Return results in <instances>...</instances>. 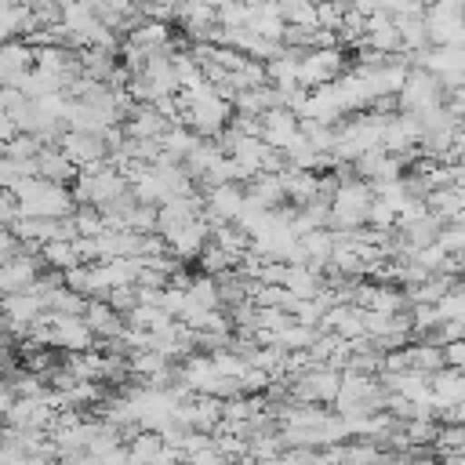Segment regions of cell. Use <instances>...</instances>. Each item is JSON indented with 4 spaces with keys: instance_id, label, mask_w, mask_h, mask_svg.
Returning a JSON list of instances; mask_svg holds the SVG:
<instances>
[{
    "instance_id": "7402d4cb",
    "label": "cell",
    "mask_w": 465,
    "mask_h": 465,
    "mask_svg": "<svg viewBox=\"0 0 465 465\" xmlns=\"http://www.w3.org/2000/svg\"><path fill=\"white\" fill-rule=\"evenodd\" d=\"M443 367H450V371H465V338L443 345Z\"/></svg>"
},
{
    "instance_id": "5bb4252c",
    "label": "cell",
    "mask_w": 465,
    "mask_h": 465,
    "mask_svg": "<svg viewBox=\"0 0 465 465\" xmlns=\"http://www.w3.org/2000/svg\"><path fill=\"white\" fill-rule=\"evenodd\" d=\"M425 211H429L432 218H440L443 225L454 222V218L465 211V189H461V185H447V189L429 193V196H425Z\"/></svg>"
},
{
    "instance_id": "ba28073f",
    "label": "cell",
    "mask_w": 465,
    "mask_h": 465,
    "mask_svg": "<svg viewBox=\"0 0 465 465\" xmlns=\"http://www.w3.org/2000/svg\"><path fill=\"white\" fill-rule=\"evenodd\" d=\"M84 323H87V331L94 334L98 345H105V341H120V334H124V316L113 312L105 298H91V302H87V309H84Z\"/></svg>"
},
{
    "instance_id": "5b68a950",
    "label": "cell",
    "mask_w": 465,
    "mask_h": 465,
    "mask_svg": "<svg viewBox=\"0 0 465 465\" xmlns=\"http://www.w3.org/2000/svg\"><path fill=\"white\" fill-rule=\"evenodd\" d=\"M272 153H291L302 142V120L287 109H269L262 116V134H258Z\"/></svg>"
},
{
    "instance_id": "6da1fadb",
    "label": "cell",
    "mask_w": 465,
    "mask_h": 465,
    "mask_svg": "<svg viewBox=\"0 0 465 465\" xmlns=\"http://www.w3.org/2000/svg\"><path fill=\"white\" fill-rule=\"evenodd\" d=\"M18 200V214L22 218H40V222H62L76 211L73 193L65 185H51L44 178H29L25 185L15 189Z\"/></svg>"
},
{
    "instance_id": "cb8c5ba5",
    "label": "cell",
    "mask_w": 465,
    "mask_h": 465,
    "mask_svg": "<svg viewBox=\"0 0 465 465\" xmlns=\"http://www.w3.org/2000/svg\"><path fill=\"white\" fill-rule=\"evenodd\" d=\"M58 465H98V458L91 450H69V454H58Z\"/></svg>"
},
{
    "instance_id": "44dd1931",
    "label": "cell",
    "mask_w": 465,
    "mask_h": 465,
    "mask_svg": "<svg viewBox=\"0 0 465 465\" xmlns=\"http://www.w3.org/2000/svg\"><path fill=\"white\" fill-rule=\"evenodd\" d=\"M18 218H22V214H18V200H15V193L0 189V229H11Z\"/></svg>"
},
{
    "instance_id": "484cf974",
    "label": "cell",
    "mask_w": 465,
    "mask_h": 465,
    "mask_svg": "<svg viewBox=\"0 0 465 465\" xmlns=\"http://www.w3.org/2000/svg\"><path fill=\"white\" fill-rule=\"evenodd\" d=\"M440 465H465V450H447V454H440Z\"/></svg>"
},
{
    "instance_id": "8fae6325",
    "label": "cell",
    "mask_w": 465,
    "mask_h": 465,
    "mask_svg": "<svg viewBox=\"0 0 465 465\" xmlns=\"http://www.w3.org/2000/svg\"><path fill=\"white\" fill-rule=\"evenodd\" d=\"M243 200L254 203V207H262V211H280V207L287 203L283 185H280L276 174H254V178L243 185Z\"/></svg>"
},
{
    "instance_id": "7a4b0ae2",
    "label": "cell",
    "mask_w": 465,
    "mask_h": 465,
    "mask_svg": "<svg viewBox=\"0 0 465 465\" xmlns=\"http://www.w3.org/2000/svg\"><path fill=\"white\" fill-rule=\"evenodd\" d=\"M349 73V58L341 47L331 51H305L298 58V87L302 91H316V87H331L334 80H341Z\"/></svg>"
},
{
    "instance_id": "ac0fdd59",
    "label": "cell",
    "mask_w": 465,
    "mask_h": 465,
    "mask_svg": "<svg viewBox=\"0 0 465 465\" xmlns=\"http://www.w3.org/2000/svg\"><path fill=\"white\" fill-rule=\"evenodd\" d=\"M40 149H44L40 138H33V134H15L7 145H0V156H11V160H36Z\"/></svg>"
},
{
    "instance_id": "8992f818",
    "label": "cell",
    "mask_w": 465,
    "mask_h": 465,
    "mask_svg": "<svg viewBox=\"0 0 465 465\" xmlns=\"http://www.w3.org/2000/svg\"><path fill=\"white\" fill-rule=\"evenodd\" d=\"M40 272H44L40 254H15L11 262L0 265V298L29 291V287L40 280Z\"/></svg>"
},
{
    "instance_id": "7c38bea8",
    "label": "cell",
    "mask_w": 465,
    "mask_h": 465,
    "mask_svg": "<svg viewBox=\"0 0 465 465\" xmlns=\"http://www.w3.org/2000/svg\"><path fill=\"white\" fill-rule=\"evenodd\" d=\"M36 178H44V182H51V185H73V178H76V167L54 149V145H44L40 153H36Z\"/></svg>"
},
{
    "instance_id": "d4e9b609",
    "label": "cell",
    "mask_w": 465,
    "mask_h": 465,
    "mask_svg": "<svg viewBox=\"0 0 465 465\" xmlns=\"http://www.w3.org/2000/svg\"><path fill=\"white\" fill-rule=\"evenodd\" d=\"M15 400H18V396H15L11 381H7V378H0V418H7V411L15 407Z\"/></svg>"
},
{
    "instance_id": "ffe728a7",
    "label": "cell",
    "mask_w": 465,
    "mask_h": 465,
    "mask_svg": "<svg viewBox=\"0 0 465 465\" xmlns=\"http://www.w3.org/2000/svg\"><path fill=\"white\" fill-rule=\"evenodd\" d=\"M105 302H109V309H113V312L127 316V312L138 305V291H134V287H116V291H109V294H105Z\"/></svg>"
},
{
    "instance_id": "603a6c76",
    "label": "cell",
    "mask_w": 465,
    "mask_h": 465,
    "mask_svg": "<svg viewBox=\"0 0 465 465\" xmlns=\"http://www.w3.org/2000/svg\"><path fill=\"white\" fill-rule=\"evenodd\" d=\"M15 254H22V243H18V236H15L11 229H0V265H4V262H11Z\"/></svg>"
},
{
    "instance_id": "d6986e66",
    "label": "cell",
    "mask_w": 465,
    "mask_h": 465,
    "mask_svg": "<svg viewBox=\"0 0 465 465\" xmlns=\"http://www.w3.org/2000/svg\"><path fill=\"white\" fill-rule=\"evenodd\" d=\"M276 7H280L283 25H305V29H316V7H312V4H276Z\"/></svg>"
},
{
    "instance_id": "9a60e30c",
    "label": "cell",
    "mask_w": 465,
    "mask_h": 465,
    "mask_svg": "<svg viewBox=\"0 0 465 465\" xmlns=\"http://www.w3.org/2000/svg\"><path fill=\"white\" fill-rule=\"evenodd\" d=\"M40 262L51 272H69L73 265H80V254H76V243L73 240H51V243L40 247Z\"/></svg>"
},
{
    "instance_id": "2e32d148",
    "label": "cell",
    "mask_w": 465,
    "mask_h": 465,
    "mask_svg": "<svg viewBox=\"0 0 465 465\" xmlns=\"http://www.w3.org/2000/svg\"><path fill=\"white\" fill-rule=\"evenodd\" d=\"M407 360H411V371H418V374H436V371H443V349L440 345H432V341H414V345H407Z\"/></svg>"
},
{
    "instance_id": "52a82bcc",
    "label": "cell",
    "mask_w": 465,
    "mask_h": 465,
    "mask_svg": "<svg viewBox=\"0 0 465 465\" xmlns=\"http://www.w3.org/2000/svg\"><path fill=\"white\" fill-rule=\"evenodd\" d=\"M76 171H84V167H94V163H102L105 160V138H94V134H76V131H65L62 138H58V145H54Z\"/></svg>"
},
{
    "instance_id": "4fadbf2b",
    "label": "cell",
    "mask_w": 465,
    "mask_h": 465,
    "mask_svg": "<svg viewBox=\"0 0 465 465\" xmlns=\"http://www.w3.org/2000/svg\"><path fill=\"white\" fill-rule=\"evenodd\" d=\"M283 291H287L294 302L320 298V291H323V276H320V269H312V265H287Z\"/></svg>"
},
{
    "instance_id": "9c48e42d",
    "label": "cell",
    "mask_w": 465,
    "mask_h": 465,
    "mask_svg": "<svg viewBox=\"0 0 465 465\" xmlns=\"http://www.w3.org/2000/svg\"><path fill=\"white\" fill-rule=\"evenodd\" d=\"M360 47H371V51H378V54H385V58H389V54H400V29H396V22L385 15V7H381L374 18H367Z\"/></svg>"
},
{
    "instance_id": "3957f363",
    "label": "cell",
    "mask_w": 465,
    "mask_h": 465,
    "mask_svg": "<svg viewBox=\"0 0 465 465\" xmlns=\"http://www.w3.org/2000/svg\"><path fill=\"white\" fill-rule=\"evenodd\" d=\"M396 105H400V113H407V116H421V113H429V109H436V105H447V91H443V84H440L432 73L411 65L407 84H403V91L396 94Z\"/></svg>"
},
{
    "instance_id": "e0dca14e",
    "label": "cell",
    "mask_w": 465,
    "mask_h": 465,
    "mask_svg": "<svg viewBox=\"0 0 465 465\" xmlns=\"http://www.w3.org/2000/svg\"><path fill=\"white\" fill-rule=\"evenodd\" d=\"M436 316H440V323H461V327H465V291H461V287L447 291V294L436 302Z\"/></svg>"
},
{
    "instance_id": "277c9868",
    "label": "cell",
    "mask_w": 465,
    "mask_h": 465,
    "mask_svg": "<svg viewBox=\"0 0 465 465\" xmlns=\"http://www.w3.org/2000/svg\"><path fill=\"white\" fill-rule=\"evenodd\" d=\"M338 385H341V374H338V371H331V367H312V371H305L302 378L291 381V400H294V403H312V407L334 403Z\"/></svg>"
},
{
    "instance_id": "30bf717a",
    "label": "cell",
    "mask_w": 465,
    "mask_h": 465,
    "mask_svg": "<svg viewBox=\"0 0 465 465\" xmlns=\"http://www.w3.org/2000/svg\"><path fill=\"white\" fill-rule=\"evenodd\" d=\"M207 243H211V229H207L203 218H196V222H189L185 229H178V232L167 236V251H171V258H182V262H196L200 251H203Z\"/></svg>"
}]
</instances>
